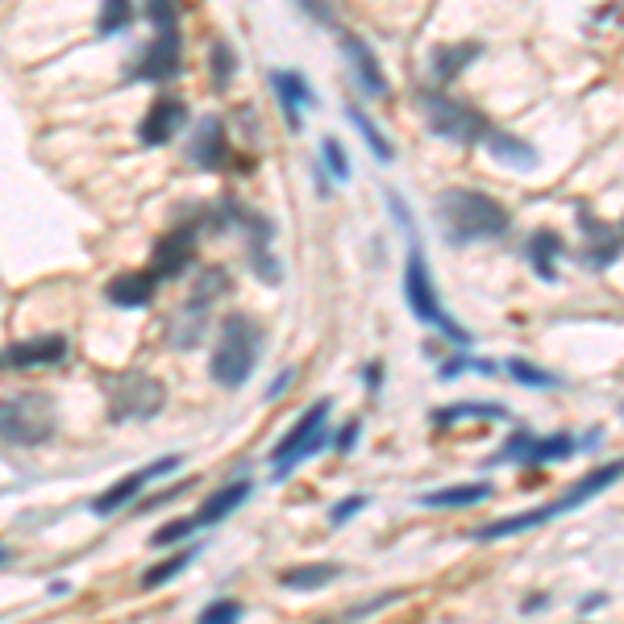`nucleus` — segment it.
I'll use <instances>...</instances> for the list:
<instances>
[{
    "mask_svg": "<svg viewBox=\"0 0 624 624\" xmlns=\"http://www.w3.org/2000/svg\"><path fill=\"white\" fill-rule=\"evenodd\" d=\"M437 229L450 247H474V242H495L512 229V212L495 196L479 188H446L434 200Z\"/></svg>",
    "mask_w": 624,
    "mask_h": 624,
    "instance_id": "obj_1",
    "label": "nucleus"
},
{
    "mask_svg": "<svg viewBox=\"0 0 624 624\" xmlns=\"http://www.w3.org/2000/svg\"><path fill=\"white\" fill-rule=\"evenodd\" d=\"M263 325L247 317V313H233L221 321V333H217V346H212V359H208V375L217 387H226V392H238L250 375H254V366L263 359Z\"/></svg>",
    "mask_w": 624,
    "mask_h": 624,
    "instance_id": "obj_2",
    "label": "nucleus"
},
{
    "mask_svg": "<svg viewBox=\"0 0 624 624\" xmlns=\"http://www.w3.org/2000/svg\"><path fill=\"white\" fill-rule=\"evenodd\" d=\"M616 479H621V462H604V467L587 471L567 495L549 500V504H541V508L516 512V516H504V521H492V525L474 529V541H500V537H516V533H529V529H537V525H549L554 516H567V512L583 508L587 500H595L600 492H607Z\"/></svg>",
    "mask_w": 624,
    "mask_h": 624,
    "instance_id": "obj_3",
    "label": "nucleus"
},
{
    "mask_svg": "<svg viewBox=\"0 0 624 624\" xmlns=\"http://www.w3.org/2000/svg\"><path fill=\"white\" fill-rule=\"evenodd\" d=\"M205 221H212V226H205V229H212V233H221L226 226L242 229L250 271H254L263 284H280V280H284V266H280V259L271 254V242H275V221H266L263 212L238 205V200H221V205L208 212Z\"/></svg>",
    "mask_w": 624,
    "mask_h": 624,
    "instance_id": "obj_4",
    "label": "nucleus"
},
{
    "mask_svg": "<svg viewBox=\"0 0 624 624\" xmlns=\"http://www.w3.org/2000/svg\"><path fill=\"white\" fill-rule=\"evenodd\" d=\"M404 304H408V313H413L420 325H429V329H437L446 341H455L458 350H471L474 338L471 329H462V325L441 308V300H437V287H434V275H429V263H425V250L416 247L408 250V263H404Z\"/></svg>",
    "mask_w": 624,
    "mask_h": 624,
    "instance_id": "obj_5",
    "label": "nucleus"
},
{
    "mask_svg": "<svg viewBox=\"0 0 624 624\" xmlns=\"http://www.w3.org/2000/svg\"><path fill=\"white\" fill-rule=\"evenodd\" d=\"M329 413H333V404H329V399H317L313 408H304V413L296 416V425H292V429L275 441V450H271V479H292L300 462L321 455L325 441H329Z\"/></svg>",
    "mask_w": 624,
    "mask_h": 624,
    "instance_id": "obj_6",
    "label": "nucleus"
},
{
    "mask_svg": "<svg viewBox=\"0 0 624 624\" xmlns=\"http://www.w3.org/2000/svg\"><path fill=\"white\" fill-rule=\"evenodd\" d=\"M58 429L55 399L42 392H18L0 396V441L9 446H42Z\"/></svg>",
    "mask_w": 624,
    "mask_h": 624,
    "instance_id": "obj_7",
    "label": "nucleus"
},
{
    "mask_svg": "<svg viewBox=\"0 0 624 624\" xmlns=\"http://www.w3.org/2000/svg\"><path fill=\"white\" fill-rule=\"evenodd\" d=\"M229 284H233V280H229L226 266H208V271H200V280H196V287H191L188 304H184L167 325L171 346H179V350L200 346V338L208 333V313H212V304L221 300V296H229Z\"/></svg>",
    "mask_w": 624,
    "mask_h": 624,
    "instance_id": "obj_8",
    "label": "nucleus"
},
{
    "mask_svg": "<svg viewBox=\"0 0 624 624\" xmlns=\"http://www.w3.org/2000/svg\"><path fill=\"white\" fill-rule=\"evenodd\" d=\"M416 105H420V113H425L429 133L446 138V142H458V146H479V142H483V133H488V117L479 113V109H471V105L455 100V96L420 92L416 96Z\"/></svg>",
    "mask_w": 624,
    "mask_h": 624,
    "instance_id": "obj_9",
    "label": "nucleus"
},
{
    "mask_svg": "<svg viewBox=\"0 0 624 624\" xmlns=\"http://www.w3.org/2000/svg\"><path fill=\"white\" fill-rule=\"evenodd\" d=\"M105 396H109V416H113L117 425H125V420H151V416L163 413L167 387L154 375L125 371L113 383H105Z\"/></svg>",
    "mask_w": 624,
    "mask_h": 624,
    "instance_id": "obj_10",
    "label": "nucleus"
},
{
    "mask_svg": "<svg viewBox=\"0 0 624 624\" xmlns=\"http://www.w3.org/2000/svg\"><path fill=\"white\" fill-rule=\"evenodd\" d=\"M196 247H200V221H179L175 229H167L154 242V259H151V271L158 275V284L179 280L196 263Z\"/></svg>",
    "mask_w": 624,
    "mask_h": 624,
    "instance_id": "obj_11",
    "label": "nucleus"
},
{
    "mask_svg": "<svg viewBox=\"0 0 624 624\" xmlns=\"http://www.w3.org/2000/svg\"><path fill=\"white\" fill-rule=\"evenodd\" d=\"M184 72V34L179 25L158 30L154 42L142 51V58L133 63L130 79H146V84H171V79Z\"/></svg>",
    "mask_w": 624,
    "mask_h": 624,
    "instance_id": "obj_12",
    "label": "nucleus"
},
{
    "mask_svg": "<svg viewBox=\"0 0 624 624\" xmlns=\"http://www.w3.org/2000/svg\"><path fill=\"white\" fill-rule=\"evenodd\" d=\"M341 58H346V67H350V76L359 84L362 96H371V100H383V96H392V84H387V72L379 67L375 51L359 39V34H341Z\"/></svg>",
    "mask_w": 624,
    "mask_h": 624,
    "instance_id": "obj_13",
    "label": "nucleus"
},
{
    "mask_svg": "<svg viewBox=\"0 0 624 624\" xmlns=\"http://www.w3.org/2000/svg\"><path fill=\"white\" fill-rule=\"evenodd\" d=\"M184 125H188V105L175 100V96H158L146 109V117L138 121V142L142 146H167Z\"/></svg>",
    "mask_w": 624,
    "mask_h": 624,
    "instance_id": "obj_14",
    "label": "nucleus"
},
{
    "mask_svg": "<svg viewBox=\"0 0 624 624\" xmlns=\"http://www.w3.org/2000/svg\"><path fill=\"white\" fill-rule=\"evenodd\" d=\"M266 84H271L275 100L284 105L287 130L300 133L304 130L300 109H317V92H313V84H308L300 72H292V67H280V72H271V76H266Z\"/></svg>",
    "mask_w": 624,
    "mask_h": 624,
    "instance_id": "obj_15",
    "label": "nucleus"
},
{
    "mask_svg": "<svg viewBox=\"0 0 624 624\" xmlns=\"http://www.w3.org/2000/svg\"><path fill=\"white\" fill-rule=\"evenodd\" d=\"M250 495H254V483H250L247 474H242V479H229V483H221L217 492H208L205 504L191 512V525H196V529H212V525H221L229 512H238L242 504H247Z\"/></svg>",
    "mask_w": 624,
    "mask_h": 624,
    "instance_id": "obj_16",
    "label": "nucleus"
},
{
    "mask_svg": "<svg viewBox=\"0 0 624 624\" xmlns=\"http://www.w3.org/2000/svg\"><path fill=\"white\" fill-rule=\"evenodd\" d=\"M67 359V338L63 333H42V338L18 341L9 346L0 362L4 366H18V371H34V366H55V362Z\"/></svg>",
    "mask_w": 624,
    "mask_h": 624,
    "instance_id": "obj_17",
    "label": "nucleus"
},
{
    "mask_svg": "<svg viewBox=\"0 0 624 624\" xmlns=\"http://www.w3.org/2000/svg\"><path fill=\"white\" fill-rule=\"evenodd\" d=\"M188 154H191V163L196 167H205V171H221L229 163V138H226V121L221 117H205L200 121V130L191 133V142H188Z\"/></svg>",
    "mask_w": 624,
    "mask_h": 624,
    "instance_id": "obj_18",
    "label": "nucleus"
},
{
    "mask_svg": "<svg viewBox=\"0 0 624 624\" xmlns=\"http://www.w3.org/2000/svg\"><path fill=\"white\" fill-rule=\"evenodd\" d=\"M579 226H583V233L591 238L583 247L587 263L591 266H616V259H621V233H616V226H607V221H595L587 208H579Z\"/></svg>",
    "mask_w": 624,
    "mask_h": 624,
    "instance_id": "obj_19",
    "label": "nucleus"
},
{
    "mask_svg": "<svg viewBox=\"0 0 624 624\" xmlns=\"http://www.w3.org/2000/svg\"><path fill=\"white\" fill-rule=\"evenodd\" d=\"M105 296L117 308H146L158 296V275L154 271H125V275H117L113 284L105 287Z\"/></svg>",
    "mask_w": 624,
    "mask_h": 624,
    "instance_id": "obj_20",
    "label": "nucleus"
},
{
    "mask_svg": "<svg viewBox=\"0 0 624 624\" xmlns=\"http://www.w3.org/2000/svg\"><path fill=\"white\" fill-rule=\"evenodd\" d=\"M429 420H434V429H455L458 420H512V413L495 399H458V404L434 408Z\"/></svg>",
    "mask_w": 624,
    "mask_h": 624,
    "instance_id": "obj_21",
    "label": "nucleus"
},
{
    "mask_svg": "<svg viewBox=\"0 0 624 624\" xmlns=\"http://www.w3.org/2000/svg\"><path fill=\"white\" fill-rule=\"evenodd\" d=\"M492 495H495V483L474 479V483H455V488L425 492L420 504H425V508H474V504H483V500H492Z\"/></svg>",
    "mask_w": 624,
    "mask_h": 624,
    "instance_id": "obj_22",
    "label": "nucleus"
},
{
    "mask_svg": "<svg viewBox=\"0 0 624 624\" xmlns=\"http://www.w3.org/2000/svg\"><path fill=\"white\" fill-rule=\"evenodd\" d=\"M562 254H567V247H562V238L554 229H537L529 242H525V259H529V266L546 284H558V259Z\"/></svg>",
    "mask_w": 624,
    "mask_h": 624,
    "instance_id": "obj_23",
    "label": "nucleus"
},
{
    "mask_svg": "<svg viewBox=\"0 0 624 624\" xmlns=\"http://www.w3.org/2000/svg\"><path fill=\"white\" fill-rule=\"evenodd\" d=\"M483 146L495 154V163H504V167H516V171H533L537 167V151H533L525 138H516V133H504V130H492L483 133Z\"/></svg>",
    "mask_w": 624,
    "mask_h": 624,
    "instance_id": "obj_24",
    "label": "nucleus"
},
{
    "mask_svg": "<svg viewBox=\"0 0 624 624\" xmlns=\"http://www.w3.org/2000/svg\"><path fill=\"white\" fill-rule=\"evenodd\" d=\"M146 488H151L146 471H133V474H125V479H117L109 492L96 495L88 508H92V516H113V512H121L125 504H133V500L146 492Z\"/></svg>",
    "mask_w": 624,
    "mask_h": 624,
    "instance_id": "obj_25",
    "label": "nucleus"
},
{
    "mask_svg": "<svg viewBox=\"0 0 624 624\" xmlns=\"http://www.w3.org/2000/svg\"><path fill=\"white\" fill-rule=\"evenodd\" d=\"M333 579H341L338 562H300V567H287L280 574V587H287V591H321Z\"/></svg>",
    "mask_w": 624,
    "mask_h": 624,
    "instance_id": "obj_26",
    "label": "nucleus"
},
{
    "mask_svg": "<svg viewBox=\"0 0 624 624\" xmlns=\"http://www.w3.org/2000/svg\"><path fill=\"white\" fill-rule=\"evenodd\" d=\"M479 55H483V46H479V42L437 46V51H434V79H437V84H450V79L462 76V67H471Z\"/></svg>",
    "mask_w": 624,
    "mask_h": 624,
    "instance_id": "obj_27",
    "label": "nucleus"
},
{
    "mask_svg": "<svg viewBox=\"0 0 624 624\" xmlns=\"http://www.w3.org/2000/svg\"><path fill=\"white\" fill-rule=\"evenodd\" d=\"M205 546H188V549H175L171 558H163V562H154V567L142 570V591H158V587H167L175 574H184V570L196 562V554H200Z\"/></svg>",
    "mask_w": 624,
    "mask_h": 624,
    "instance_id": "obj_28",
    "label": "nucleus"
},
{
    "mask_svg": "<svg viewBox=\"0 0 624 624\" xmlns=\"http://www.w3.org/2000/svg\"><path fill=\"white\" fill-rule=\"evenodd\" d=\"M346 117H350V125L359 130V138H362V142H366V151L375 154L379 163H392V158H396V146H392V138H387V133L379 130L375 121H371V117L362 113V109H359V105H354V100L346 105Z\"/></svg>",
    "mask_w": 624,
    "mask_h": 624,
    "instance_id": "obj_29",
    "label": "nucleus"
},
{
    "mask_svg": "<svg viewBox=\"0 0 624 624\" xmlns=\"http://www.w3.org/2000/svg\"><path fill=\"white\" fill-rule=\"evenodd\" d=\"M570 455H579V441H574V437H570V434L533 437L529 467H549V462H567Z\"/></svg>",
    "mask_w": 624,
    "mask_h": 624,
    "instance_id": "obj_30",
    "label": "nucleus"
},
{
    "mask_svg": "<svg viewBox=\"0 0 624 624\" xmlns=\"http://www.w3.org/2000/svg\"><path fill=\"white\" fill-rule=\"evenodd\" d=\"M208 72H212V92H229L233 72H238V55H233V46H229L226 39L212 42V51H208Z\"/></svg>",
    "mask_w": 624,
    "mask_h": 624,
    "instance_id": "obj_31",
    "label": "nucleus"
},
{
    "mask_svg": "<svg viewBox=\"0 0 624 624\" xmlns=\"http://www.w3.org/2000/svg\"><path fill=\"white\" fill-rule=\"evenodd\" d=\"M533 429H516V434L488 458V467H529V455H533Z\"/></svg>",
    "mask_w": 624,
    "mask_h": 624,
    "instance_id": "obj_32",
    "label": "nucleus"
},
{
    "mask_svg": "<svg viewBox=\"0 0 624 624\" xmlns=\"http://www.w3.org/2000/svg\"><path fill=\"white\" fill-rule=\"evenodd\" d=\"M130 25H133V0H100V21H96L100 39H117Z\"/></svg>",
    "mask_w": 624,
    "mask_h": 624,
    "instance_id": "obj_33",
    "label": "nucleus"
},
{
    "mask_svg": "<svg viewBox=\"0 0 624 624\" xmlns=\"http://www.w3.org/2000/svg\"><path fill=\"white\" fill-rule=\"evenodd\" d=\"M504 371H508L512 383H521V387H533V392H554L562 379L541 371V366H533L529 359H508L504 362Z\"/></svg>",
    "mask_w": 624,
    "mask_h": 624,
    "instance_id": "obj_34",
    "label": "nucleus"
},
{
    "mask_svg": "<svg viewBox=\"0 0 624 624\" xmlns=\"http://www.w3.org/2000/svg\"><path fill=\"white\" fill-rule=\"evenodd\" d=\"M321 167L333 184H350V175H354V167H350V151L341 146L333 133L321 138Z\"/></svg>",
    "mask_w": 624,
    "mask_h": 624,
    "instance_id": "obj_35",
    "label": "nucleus"
},
{
    "mask_svg": "<svg viewBox=\"0 0 624 624\" xmlns=\"http://www.w3.org/2000/svg\"><path fill=\"white\" fill-rule=\"evenodd\" d=\"M196 525H191V516H179V521H167V525H158L151 533V546H179V541H188Z\"/></svg>",
    "mask_w": 624,
    "mask_h": 624,
    "instance_id": "obj_36",
    "label": "nucleus"
},
{
    "mask_svg": "<svg viewBox=\"0 0 624 624\" xmlns=\"http://www.w3.org/2000/svg\"><path fill=\"white\" fill-rule=\"evenodd\" d=\"M142 13L154 30H167V25H179V0H142Z\"/></svg>",
    "mask_w": 624,
    "mask_h": 624,
    "instance_id": "obj_37",
    "label": "nucleus"
},
{
    "mask_svg": "<svg viewBox=\"0 0 624 624\" xmlns=\"http://www.w3.org/2000/svg\"><path fill=\"white\" fill-rule=\"evenodd\" d=\"M366 504H371V495H346V500H338V504L329 508V525H333V529L350 525L359 512H366Z\"/></svg>",
    "mask_w": 624,
    "mask_h": 624,
    "instance_id": "obj_38",
    "label": "nucleus"
},
{
    "mask_svg": "<svg viewBox=\"0 0 624 624\" xmlns=\"http://www.w3.org/2000/svg\"><path fill=\"white\" fill-rule=\"evenodd\" d=\"M247 616V607L238 604V600H217V604H208L205 612H200V621L205 624H233Z\"/></svg>",
    "mask_w": 624,
    "mask_h": 624,
    "instance_id": "obj_39",
    "label": "nucleus"
},
{
    "mask_svg": "<svg viewBox=\"0 0 624 624\" xmlns=\"http://www.w3.org/2000/svg\"><path fill=\"white\" fill-rule=\"evenodd\" d=\"M383 200H387V212H392V221H396L399 229H404V233H408V238H416V221H413V208L404 205V196H399L396 188H387L383 191Z\"/></svg>",
    "mask_w": 624,
    "mask_h": 624,
    "instance_id": "obj_40",
    "label": "nucleus"
},
{
    "mask_svg": "<svg viewBox=\"0 0 624 624\" xmlns=\"http://www.w3.org/2000/svg\"><path fill=\"white\" fill-rule=\"evenodd\" d=\"M296 4H300L304 18L325 25V30H333V25H338V9H333V0H296Z\"/></svg>",
    "mask_w": 624,
    "mask_h": 624,
    "instance_id": "obj_41",
    "label": "nucleus"
},
{
    "mask_svg": "<svg viewBox=\"0 0 624 624\" xmlns=\"http://www.w3.org/2000/svg\"><path fill=\"white\" fill-rule=\"evenodd\" d=\"M359 437H362V420H346L338 434H333V450H338V455H354Z\"/></svg>",
    "mask_w": 624,
    "mask_h": 624,
    "instance_id": "obj_42",
    "label": "nucleus"
},
{
    "mask_svg": "<svg viewBox=\"0 0 624 624\" xmlns=\"http://www.w3.org/2000/svg\"><path fill=\"white\" fill-rule=\"evenodd\" d=\"M196 483L191 479H184V483H175V488H167V492H158V495H151L146 504H142V512H154V508H163V504H171V500H179V495H188Z\"/></svg>",
    "mask_w": 624,
    "mask_h": 624,
    "instance_id": "obj_43",
    "label": "nucleus"
},
{
    "mask_svg": "<svg viewBox=\"0 0 624 624\" xmlns=\"http://www.w3.org/2000/svg\"><path fill=\"white\" fill-rule=\"evenodd\" d=\"M383 375H387V366L379 359L362 366V387H366V396H379V392H383Z\"/></svg>",
    "mask_w": 624,
    "mask_h": 624,
    "instance_id": "obj_44",
    "label": "nucleus"
},
{
    "mask_svg": "<svg viewBox=\"0 0 624 624\" xmlns=\"http://www.w3.org/2000/svg\"><path fill=\"white\" fill-rule=\"evenodd\" d=\"M462 371H471V354H467V350H458V354H450V359L441 362V366H437V379L450 383V379L462 375Z\"/></svg>",
    "mask_w": 624,
    "mask_h": 624,
    "instance_id": "obj_45",
    "label": "nucleus"
},
{
    "mask_svg": "<svg viewBox=\"0 0 624 624\" xmlns=\"http://www.w3.org/2000/svg\"><path fill=\"white\" fill-rule=\"evenodd\" d=\"M184 467V455H167V458H158V462H151L146 467V479H163V474H175Z\"/></svg>",
    "mask_w": 624,
    "mask_h": 624,
    "instance_id": "obj_46",
    "label": "nucleus"
},
{
    "mask_svg": "<svg viewBox=\"0 0 624 624\" xmlns=\"http://www.w3.org/2000/svg\"><path fill=\"white\" fill-rule=\"evenodd\" d=\"M292 379H296V371H292V366H284L280 375L271 379V387H266V392H263V399H266V404H275V399L284 396V392H287V383H292Z\"/></svg>",
    "mask_w": 624,
    "mask_h": 624,
    "instance_id": "obj_47",
    "label": "nucleus"
},
{
    "mask_svg": "<svg viewBox=\"0 0 624 624\" xmlns=\"http://www.w3.org/2000/svg\"><path fill=\"white\" fill-rule=\"evenodd\" d=\"M546 607H549V595H529V600L521 604V612H525V616H533V612H546Z\"/></svg>",
    "mask_w": 624,
    "mask_h": 624,
    "instance_id": "obj_48",
    "label": "nucleus"
},
{
    "mask_svg": "<svg viewBox=\"0 0 624 624\" xmlns=\"http://www.w3.org/2000/svg\"><path fill=\"white\" fill-rule=\"evenodd\" d=\"M604 600H607V595H587V600H583V612H591V607H600V604H604Z\"/></svg>",
    "mask_w": 624,
    "mask_h": 624,
    "instance_id": "obj_49",
    "label": "nucleus"
},
{
    "mask_svg": "<svg viewBox=\"0 0 624 624\" xmlns=\"http://www.w3.org/2000/svg\"><path fill=\"white\" fill-rule=\"evenodd\" d=\"M9 558H13V549H9V546H0V567H4Z\"/></svg>",
    "mask_w": 624,
    "mask_h": 624,
    "instance_id": "obj_50",
    "label": "nucleus"
},
{
    "mask_svg": "<svg viewBox=\"0 0 624 624\" xmlns=\"http://www.w3.org/2000/svg\"><path fill=\"white\" fill-rule=\"evenodd\" d=\"M0 366H4V362H0Z\"/></svg>",
    "mask_w": 624,
    "mask_h": 624,
    "instance_id": "obj_51",
    "label": "nucleus"
}]
</instances>
